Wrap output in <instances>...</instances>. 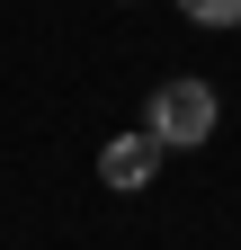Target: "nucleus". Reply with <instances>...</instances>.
<instances>
[{
    "mask_svg": "<svg viewBox=\"0 0 241 250\" xmlns=\"http://www.w3.org/2000/svg\"><path fill=\"white\" fill-rule=\"evenodd\" d=\"M143 116H152V134H161L170 152H197L205 134H215V116H223V107H215V89H205V81H161Z\"/></svg>",
    "mask_w": 241,
    "mask_h": 250,
    "instance_id": "f257e3e1",
    "label": "nucleus"
},
{
    "mask_svg": "<svg viewBox=\"0 0 241 250\" xmlns=\"http://www.w3.org/2000/svg\"><path fill=\"white\" fill-rule=\"evenodd\" d=\"M161 134H152V125H143V134H116L107 152H99V179L107 188H125V197H134V188H152V170H161Z\"/></svg>",
    "mask_w": 241,
    "mask_h": 250,
    "instance_id": "f03ea898",
    "label": "nucleus"
},
{
    "mask_svg": "<svg viewBox=\"0 0 241 250\" xmlns=\"http://www.w3.org/2000/svg\"><path fill=\"white\" fill-rule=\"evenodd\" d=\"M197 27H241V0H179Z\"/></svg>",
    "mask_w": 241,
    "mask_h": 250,
    "instance_id": "7ed1b4c3",
    "label": "nucleus"
}]
</instances>
